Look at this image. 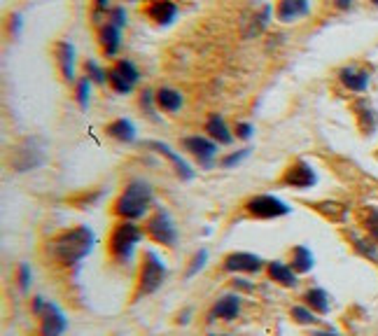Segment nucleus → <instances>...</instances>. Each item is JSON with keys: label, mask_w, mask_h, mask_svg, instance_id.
I'll return each mask as SVG.
<instances>
[{"label": "nucleus", "mask_w": 378, "mask_h": 336, "mask_svg": "<svg viewBox=\"0 0 378 336\" xmlns=\"http://www.w3.org/2000/svg\"><path fill=\"white\" fill-rule=\"evenodd\" d=\"M96 236L89 226H75V229L56 233L47 243V255L58 266H75L94 250Z\"/></svg>", "instance_id": "1"}, {"label": "nucleus", "mask_w": 378, "mask_h": 336, "mask_svg": "<svg viewBox=\"0 0 378 336\" xmlns=\"http://www.w3.org/2000/svg\"><path fill=\"white\" fill-rule=\"evenodd\" d=\"M154 201V191L149 187V182L145 180H131L124 187V191L120 194L115 204V213L122 217V220H138L149 210Z\"/></svg>", "instance_id": "2"}, {"label": "nucleus", "mask_w": 378, "mask_h": 336, "mask_svg": "<svg viewBox=\"0 0 378 336\" xmlns=\"http://www.w3.org/2000/svg\"><path fill=\"white\" fill-rule=\"evenodd\" d=\"M142 241V229L138 224H133L131 220H124L122 224L115 226L112 236H110V255L117 262H131L133 252H136L138 243Z\"/></svg>", "instance_id": "3"}, {"label": "nucleus", "mask_w": 378, "mask_h": 336, "mask_svg": "<svg viewBox=\"0 0 378 336\" xmlns=\"http://www.w3.org/2000/svg\"><path fill=\"white\" fill-rule=\"evenodd\" d=\"M45 162H47V152H45V142L40 138H23L19 145L12 147L10 164L16 173L36 171Z\"/></svg>", "instance_id": "4"}, {"label": "nucleus", "mask_w": 378, "mask_h": 336, "mask_svg": "<svg viewBox=\"0 0 378 336\" xmlns=\"http://www.w3.org/2000/svg\"><path fill=\"white\" fill-rule=\"evenodd\" d=\"M166 264L159 259L157 252L147 250L145 252V262L140 266V275H138V290H136V299L147 297V294H154L166 280Z\"/></svg>", "instance_id": "5"}, {"label": "nucleus", "mask_w": 378, "mask_h": 336, "mask_svg": "<svg viewBox=\"0 0 378 336\" xmlns=\"http://www.w3.org/2000/svg\"><path fill=\"white\" fill-rule=\"evenodd\" d=\"M246 210L250 217H257V220H275V217H285L292 213V208L285 201L271 194H257L248 199Z\"/></svg>", "instance_id": "6"}, {"label": "nucleus", "mask_w": 378, "mask_h": 336, "mask_svg": "<svg viewBox=\"0 0 378 336\" xmlns=\"http://www.w3.org/2000/svg\"><path fill=\"white\" fill-rule=\"evenodd\" d=\"M145 233L154 243H162L166 248H173L175 241H178V229H175L171 215H168L166 210H157V213L149 217L145 224Z\"/></svg>", "instance_id": "7"}, {"label": "nucleus", "mask_w": 378, "mask_h": 336, "mask_svg": "<svg viewBox=\"0 0 378 336\" xmlns=\"http://www.w3.org/2000/svg\"><path fill=\"white\" fill-rule=\"evenodd\" d=\"M138 80H140L138 68L131 61H126V58H120L115 65L107 68V82H110V87L117 94H131Z\"/></svg>", "instance_id": "8"}, {"label": "nucleus", "mask_w": 378, "mask_h": 336, "mask_svg": "<svg viewBox=\"0 0 378 336\" xmlns=\"http://www.w3.org/2000/svg\"><path fill=\"white\" fill-rule=\"evenodd\" d=\"M317 182V175L313 171V166H310L306 159H297V162H292L288 168H285L280 184L285 187H292V189H308L313 187Z\"/></svg>", "instance_id": "9"}, {"label": "nucleus", "mask_w": 378, "mask_h": 336, "mask_svg": "<svg viewBox=\"0 0 378 336\" xmlns=\"http://www.w3.org/2000/svg\"><path fill=\"white\" fill-rule=\"evenodd\" d=\"M182 147L196 159L201 166L210 168L213 166V159L217 154V142L213 138H204V136H187L182 140Z\"/></svg>", "instance_id": "10"}, {"label": "nucleus", "mask_w": 378, "mask_h": 336, "mask_svg": "<svg viewBox=\"0 0 378 336\" xmlns=\"http://www.w3.org/2000/svg\"><path fill=\"white\" fill-rule=\"evenodd\" d=\"M222 266L229 273H257L264 268V259L252 252H229Z\"/></svg>", "instance_id": "11"}, {"label": "nucleus", "mask_w": 378, "mask_h": 336, "mask_svg": "<svg viewBox=\"0 0 378 336\" xmlns=\"http://www.w3.org/2000/svg\"><path fill=\"white\" fill-rule=\"evenodd\" d=\"M65 327H68V320H65L63 310L52 301H47V306L40 315V336H61Z\"/></svg>", "instance_id": "12"}, {"label": "nucleus", "mask_w": 378, "mask_h": 336, "mask_svg": "<svg viewBox=\"0 0 378 336\" xmlns=\"http://www.w3.org/2000/svg\"><path fill=\"white\" fill-rule=\"evenodd\" d=\"M339 80L348 91H355V94H362L369 89V82H372V75L364 68H357V65H343L339 70Z\"/></svg>", "instance_id": "13"}, {"label": "nucleus", "mask_w": 378, "mask_h": 336, "mask_svg": "<svg viewBox=\"0 0 378 336\" xmlns=\"http://www.w3.org/2000/svg\"><path fill=\"white\" fill-rule=\"evenodd\" d=\"M147 147H154L159 154H164V157L168 159V162L173 164L175 173H178L182 180H191V178H194V168H191L187 162H184V159H182L178 152H175V149L168 147L166 142H162V140H149V142H147Z\"/></svg>", "instance_id": "14"}, {"label": "nucleus", "mask_w": 378, "mask_h": 336, "mask_svg": "<svg viewBox=\"0 0 378 336\" xmlns=\"http://www.w3.org/2000/svg\"><path fill=\"white\" fill-rule=\"evenodd\" d=\"M308 12H310L308 0H278V5H275V16H278V21L283 23L297 21L301 16H306Z\"/></svg>", "instance_id": "15"}, {"label": "nucleus", "mask_w": 378, "mask_h": 336, "mask_svg": "<svg viewBox=\"0 0 378 336\" xmlns=\"http://www.w3.org/2000/svg\"><path fill=\"white\" fill-rule=\"evenodd\" d=\"M54 54H56V61H58V68H61L63 80L75 82V47H73V42H68V40L56 42Z\"/></svg>", "instance_id": "16"}, {"label": "nucleus", "mask_w": 378, "mask_h": 336, "mask_svg": "<svg viewBox=\"0 0 378 336\" xmlns=\"http://www.w3.org/2000/svg\"><path fill=\"white\" fill-rule=\"evenodd\" d=\"M145 12L154 23H159V26H168V23H173L175 16H178V5H175L173 0H154V3L147 5Z\"/></svg>", "instance_id": "17"}, {"label": "nucleus", "mask_w": 378, "mask_h": 336, "mask_svg": "<svg viewBox=\"0 0 378 336\" xmlns=\"http://www.w3.org/2000/svg\"><path fill=\"white\" fill-rule=\"evenodd\" d=\"M238 313H241V297L238 294H224L210 308V320H233Z\"/></svg>", "instance_id": "18"}, {"label": "nucleus", "mask_w": 378, "mask_h": 336, "mask_svg": "<svg viewBox=\"0 0 378 336\" xmlns=\"http://www.w3.org/2000/svg\"><path fill=\"white\" fill-rule=\"evenodd\" d=\"M266 271H268V275H271V280L283 285V288H297V285H299L297 271H294L292 266L283 264V262H268Z\"/></svg>", "instance_id": "19"}, {"label": "nucleus", "mask_w": 378, "mask_h": 336, "mask_svg": "<svg viewBox=\"0 0 378 336\" xmlns=\"http://www.w3.org/2000/svg\"><path fill=\"white\" fill-rule=\"evenodd\" d=\"M355 115H357L359 129H362L364 136H372V133L378 131V112L367 103V100H357V103H355Z\"/></svg>", "instance_id": "20"}, {"label": "nucleus", "mask_w": 378, "mask_h": 336, "mask_svg": "<svg viewBox=\"0 0 378 336\" xmlns=\"http://www.w3.org/2000/svg\"><path fill=\"white\" fill-rule=\"evenodd\" d=\"M206 131H208V136L217 142V145H231V142H233V133L229 131V126L224 124V120L220 115H210L208 117Z\"/></svg>", "instance_id": "21"}, {"label": "nucleus", "mask_w": 378, "mask_h": 336, "mask_svg": "<svg viewBox=\"0 0 378 336\" xmlns=\"http://www.w3.org/2000/svg\"><path fill=\"white\" fill-rule=\"evenodd\" d=\"M120 31H122V28L112 26L110 21H107L105 26L100 28V33H98V42H100V47H103L105 56H117V52H120V45H122Z\"/></svg>", "instance_id": "22"}, {"label": "nucleus", "mask_w": 378, "mask_h": 336, "mask_svg": "<svg viewBox=\"0 0 378 336\" xmlns=\"http://www.w3.org/2000/svg\"><path fill=\"white\" fill-rule=\"evenodd\" d=\"M105 133L115 140L120 142H133L136 140V126H133V122L124 120V117H120V120H115L105 126Z\"/></svg>", "instance_id": "23"}, {"label": "nucleus", "mask_w": 378, "mask_h": 336, "mask_svg": "<svg viewBox=\"0 0 378 336\" xmlns=\"http://www.w3.org/2000/svg\"><path fill=\"white\" fill-rule=\"evenodd\" d=\"M154 98H157V105L166 112H178L182 107V94L171 87H162L159 91H154Z\"/></svg>", "instance_id": "24"}, {"label": "nucleus", "mask_w": 378, "mask_h": 336, "mask_svg": "<svg viewBox=\"0 0 378 336\" xmlns=\"http://www.w3.org/2000/svg\"><path fill=\"white\" fill-rule=\"evenodd\" d=\"M304 301H306L308 308L315 310V313H320V315L330 313V294H327L325 290H320V288L308 290V292L304 294Z\"/></svg>", "instance_id": "25"}, {"label": "nucleus", "mask_w": 378, "mask_h": 336, "mask_svg": "<svg viewBox=\"0 0 378 336\" xmlns=\"http://www.w3.org/2000/svg\"><path fill=\"white\" fill-rule=\"evenodd\" d=\"M315 264V257L306 246H297L292 250V268L297 273H308Z\"/></svg>", "instance_id": "26"}, {"label": "nucleus", "mask_w": 378, "mask_h": 336, "mask_svg": "<svg viewBox=\"0 0 378 336\" xmlns=\"http://www.w3.org/2000/svg\"><path fill=\"white\" fill-rule=\"evenodd\" d=\"M350 241H352V248H355L359 255L372 259V262H378V243H374L372 238H359L355 233L350 236Z\"/></svg>", "instance_id": "27"}, {"label": "nucleus", "mask_w": 378, "mask_h": 336, "mask_svg": "<svg viewBox=\"0 0 378 336\" xmlns=\"http://www.w3.org/2000/svg\"><path fill=\"white\" fill-rule=\"evenodd\" d=\"M89 94H91V80L84 75V78L78 80V87H75V98H78L82 110H87L89 107Z\"/></svg>", "instance_id": "28"}, {"label": "nucleus", "mask_w": 378, "mask_h": 336, "mask_svg": "<svg viewBox=\"0 0 378 336\" xmlns=\"http://www.w3.org/2000/svg\"><path fill=\"white\" fill-rule=\"evenodd\" d=\"M84 73H87V78L96 84H103L107 80V70L100 68L98 61H94V58H87V61H84Z\"/></svg>", "instance_id": "29"}, {"label": "nucleus", "mask_w": 378, "mask_h": 336, "mask_svg": "<svg viewBox=\"0 0 378 336\" xmlns=\"http://www.w3.org/2000/svg\"><path fill=\"white\" fill-rule=\"evenodd\" d=\"M292 317H294V320H297L299 325H317L315 310L308 308V306H294V308H292Z\"/></svg>", "instance_id": "30"}, {"label": "nucleus", "mask_w": 378, "mask_h": 336, "mask_svg": "<svg viewBox=\"0 0 378 336\" xmlns=\"http://www.w3.org/2000/svg\"><path fill=\"white\" fill-rule=\"evenodd\" d=\"M206 262H208V250H206V248H201V250L196 252V255L191 257V264H189L187 273H184V275H187V278H191V275H196V273L201 271V268L206 266Z\"/></svg>", "instance_id": "31"}, {"label": "nucleus", "mask_w": 378, "mask_h": 336, "mask_svg": "<svg viewBox=\"0 0 378 336\" xmlns=\"http://www.w3.org/2000/svg\"><path fill=\"white\" fill-rule=\"evenodd\" d=\"M268 16H271V7L264 5V7H262V12L255 14V19H252V28L248 31V36H252V33H255V36H257L259 31H264V28H266V23H268Z\"/></svg>", "instance_id": "32"}, {"label": "nucleus", "mask_w": 378, "mask_h": 336, "mask_svg": "<svg viewBox=\"0 0 378 336\" xmlns=\"http://www.w3.org/2000/svg\"><path fill=\"white\" fill-rule=\"evenodd\" d=\"M364 226H367V231H369V236H372V241L378 243V210L376 208H369L367 210Z\"/></svg>", "instance_id": "33"}, {"label": "nucleus", "mask_w": 378, "mask_h": 336, "mask_svg": "<svg viewBox=\"0 0 378 336\" xmlns=\"http://www.w3.org/2000/svg\"><path fill=\"white\" fill-rule=\"evenodd\" d=\"M250 152H252L250 147H243V149H238V152L226 154V157L222 159V168H233V166H238V164L243 162V159H248V157H250Z\"/></svg>", "instance_id": "34"}, {"label": "nucleus", "mask_w": 378, "mask_h": 336, "mask_svg": "<svg viewBox=\"0 0 378 336\" xmlns=\"http://www.w3.org/2000/svg\"><path fill=\"white\" fill-rule=\"evenodd\" d=\"M31 278H33L31 266H28L26 262L19 264V288H21V292H28V288H31Z\"/></svg>", "instance_id": "35"}, {"label": "nucleus", "mask_w": 378, "mask_h": 336, "mask_svg": "<svg viewBox=\"0 0 378 336\" xmlns=\"http://www.w3.org/2000/svg\"><path fill=\"white\" fill-rule=\"evenodd\" d=\"M110 23L112 26H117V28H124L126 26V12H124V7H112L110 12Z\"/></svg>", "instance_id": "36"}, {"label": "nucleus", "mask_w": 378, "mask_h": 336, "mask_svg": "<svg viewBox=\"0 0 378 336\" xmlns=\"http://www.w3.org/2000/svg\"><path fill=\"white\" fill-rule=\"evenodd\" d=\"M21 26H23L21 14L19 12L10 14V33H12V38H19L21 36Z\"/></svg>", "instance_id": "37"}, {"label": "nucleus", "mask_w": 378, "mask_h": 336, "mask_svg": "<svg viewBox=\"0 0 378 336\" xmlns=\"http://www.w3.org/2000/svg\"><path fill=\"white\" fill-rule=\"evenodd\" d=\"M252 131H255V126L248 124V122H238L236 124V138H241V140H250Z\"/></svg>", "instance_id": "38"}, {"label": "nucleus", "mask_w": 378, "mask_h": 336, "mask_svg": "<svg viewBox=\"0 0 378 336\" xmlns=\"http://www.w3.org/2000/svg\"><path fill=\"white\" fill-rule=\"evenodd\" d=\"M152 103H157V98H154V91H149V89H145L142 91V96H140V105H145V110L152 115L154 112V105Z\"/></svg>", "instance_id": "39"}, {"label": "nucleus", "mask_w": 378, "mask_h": 336, "mask_svg": "<svg viewBox=\"0 0 378 336\" xmlns=\"http://www.w3.org/2000/svg\"><path fill=\"white\" fill-rule=\"evenodd\" d=\"M45 306H47V301L42 299V297H36L33 299V306H31V310H33V315H42V310H45Z\"/></svg>", "instance_id": "40"}, {"label": "nucleus", "mask_w": 378, "mask_h": 336, "mask_svg": "<svg viewBox=\"0 0 378 336\" xmlns=\"http://www.w3.org/2000/svg\"><path fill=\"white\" fill-rule=\"evenodd\" d=\"M334 5L339 7V10H350V7H352V0H334Z\"/></svg>", "instance_id": "41"}, {"label": "nucleus", "mask_w": 378, "mask_h": 336, "mask_svg": "<svg viewBox=\"0 0 378 336\" xmlns=\"http://www.w3.org/2000/svg\"><path fill=\"white\" fill-rule=\"evenodd\" d=\"M233 288H241V290H252V285L250 283H246V280H243V278H236V280H233Z\"/></svg>", "instance_id": "42"}, {"label": "nucleus", "mask_w": 378, "mask_h": 336, "mask_svg": "<svg viewBox=\"0 0 378 336\" xmlns=\"http://www.w3.org/2000/svg\"><path fill=\"white\" fill-rule=\"evenodd\" d=\"M94 3H96L98 10H107V12H110V0H94Z\"/></svg>", "instance_id": "43"}, {"label": "nucleus", "mask_w": 378, "mask_h": 336, "mask_svg": "<svg viewBox=\"0 0 378 336\" xmlns=\"http://www.w3.org/2000/svg\"><path fill=\"white\" fill-rule=\"evenodd\" d=\"M313 336H341V334H336V332H315Z\"/></svg>", "instance_id": "44"}, {"label": "nucleus", "mask_w": 378, "mask_h": 336, "mask_svg": "<svg viewBox=\"0 0 378 336\" xmlns=\"http://www.w3.org/2000/svg\"><path fill=\"white\" fill-rule=\"evenodd\" d=\"M189 320V310H184V313L180 315V322H187Z\"/></svg>", "instance_id": "45"}, {"label": "nucleus", "mask_w": 378, "mask_h": 336, "mask_svg": "<svg viewBox=\"0 0 378 336\" xmlns=\"http://www.w3.org/2000/svg\"><path fill=\"white\" fill-rule=\"evenodd\" d=\"M372 3H374V5H378V0H372Z\"/></svg>", "instance_id": "46"}, {"label": "nucleus", "mask_w": 378, "mask_h": 336, "mask_svg": "<svg viewBox=\"0 0 378 336\" xmlns=\"http://www.w3.org/2000/svg\"><path fill=\"white\" fill-rule=\"evenodd\" d=\"M210 336H215V334H210Z\"/></svg>", "instance_id": "47"}]
</instances>
